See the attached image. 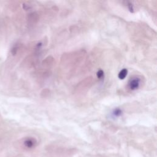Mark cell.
I'll return each mask as SVG.
<instances>
[{"label":"cell","instance_id":"obj_3","mask_svg":"<svg viewBox=\"0 0 157 157\" xmlns=\"http://www.w3.org/2000/svg\"><path fill=\"white\" fill-rule=\"evenodd\" d=\"M127 74H128V70L126 68L122 69L119 73V78L120 80H123L127 77Z\"/></svg>","mask_w":157,"mask_h":157},{"label":"cell","instance_id":"obj_5","mask_svg":"<svg viewBox=\"0 0 157 157\" xmlns=\"http://www.w3.org/2000/svg\"><path fill=\"white\" fill-rule=\"evenodd\" d=\"M96 76H97L98 79L103 81L104 79V71L103 70H101V69L98 70V72H96Z\"/></svg>","mask_w":157,"mask_h":157},{"label":"cell","instance_id":"obj_4","mask_svg":"<svg viewBox=\"0 0 157 157\" xmlns=\"http://www.w3.org/2000/svg\"><path fill=\"white\" fill-rule=\"evenodd\" d=\"M24 144H25V146L26 147H28V148H31V147H32L34 146V144H35V141H34V140L33 139H31V138H30V139H27V140L25 141Z\"/></svg>","mask_w":157,"mask_h":157},{"label":"cell","instance_id":"obj_6","mask_svg":"<svg viewBox=\"0 0 157 157\" xmlns=\"http://www.w3.org/2000/svg\"><path fill=\"white\" fill-rule=\"evenodd\" d=\"M128 8L129 9V11L131 12H134V5L132 4V3L131 2H128Z\"/></svg>","mask_w":157,"mask_h":157},{"label":"cell","instance_id":"obj_1","mask_svg":"<svg viewBox=\"0 0 157 157\" xmlns=\"http://www.w3.org/2000/svg\"><path fill=\"white\" fill-rule=\"evenodd\" d=\"M142 79L139 76L132 77L128 83V88L131 91H135L139 89L141 85Z\"/></svg>","mask_w":157,"mask_h":157},{"label":"cell","instance_id":"obj_2","mask_svg":"<svg viewBox=\"0 0 157 157\" xmlns=\"http://www.w3.org/2000/svg\"><path fill=\"white\" fill-rule=\"evenodd\" d=\"M123 114V111L120 108H115L113 110L112 112V115L114 117L118 118L122 116Z\"/></svg>","mask_w":157,"mask_h":157}]
</instances>
